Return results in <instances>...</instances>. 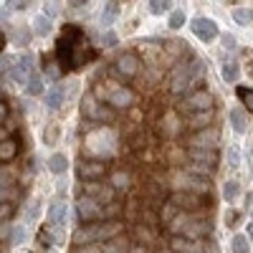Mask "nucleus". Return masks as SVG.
Returning a JSON list of instances; mask_svg holds the SVG:
<instances>
[{
  "label": "nucleus",
  "mask_w": 253,
  "mask_h": 253,
  "mask_svg": "<svg viewBox=\"0 0 253 253\" xmlns=\"http://www.w3.org/2000/svg\"><path fill=\"white\" fill-rule=\"evenodd\" d=\"M86 41H69V38H58L56 43V61L61 71H76L81 66H86V61L94 58V51H89Z\"/></svg>",
  "instance_id": "obj_1"
},
{
  "label": "nucleus",
  "mask_w": 253,
  "mask_h": 253,
  "mask_svg": "<svg viewBox=\"0 0 253 253\" xmlns=\"http://www.w3.org/2000/svg\"><path fill=\"white\" fill-rule=\"evenodd\" d=\"M172 230L180 236H185L187 241H193V238H205V233H210V220H203L198 215H177L172 220Z\"/></svg>",
  "instance_id": "obj_2"
},
{
  "label": "nucleus",
  "mask_w": 253,
  "mask_h": 253,
  "mask_svg": "<svg viewBox=\"0 0 253 253\" xmlns=\"http://www.w3.org/2000/svg\"><path fill=\"white\" fill-rule=\"evenodd\" d=\"M185 112H187V117L200 114V112H213V94L205 91V89L193 91L185 99Z\"/></svg>",
  "instance_id": "obj_3"
},
{
  "label": "nucleus",
  "mask_w": 253,
  "mask_h": 253,
  "mask_svg": "<svg viewBox=\"0 0 253 253\" xmlns=\"http://www.w3.org/2000/svg\"><path fill=\"white\" fill-rule=\"evenodd\" d=\"M76 213H79V220L86 223V225H94L96 220L104 218V210H101V205H99L94 198H79Z\"/></svg>",
  "instance_id": "obj_4"
},
{
  "label": "nucleus",
  "mask_w": 253,
  "mask_h": 253,
  "mask_svg": "<svg viewBox=\"0 0 253 253\" xmlns=\"http://www.w3.org/2000/svg\"><path fill=\"white\" fill-rule=\"evenodd\" d=\"M218 142H220V132L215 129V126L198 129V134L190 139L193 150H208V152H218Z\"/></svg>",
  "instance_id": "obj_5"
},
{
  "label": "nucleus",
  "mask_w": 253,
  "mask_h": 253,
  "mask_svg": "<svg viewBox=\"0 0 253 253\" xmlns=\"http://www.w3.org/2000/svg\"><path fill=\"white\" fill-rule=\"evenodd\" d=\"M175 187L177 190H187V193H210V182L205 177H198L193 172H180L175 177Z\"/></svg>",
  "instance_id": "obj_6"
},
{
  "label": "nucleus",
  "mask_w": 253,
  "mask_h": 253,
  "mask_svg": "<svg viewBox=\"0 0 253 253\" xmlns=\"http://www.w3.org/2000/svg\"><path fill=\"white\" fill-rule=\"evenodd\" d=\"M195 74H198V66L195 63H182L180 69H175V74H172V91L175 94H180V91H185L187 89V84L195 79Z\"/></svg>",
  "instance_id": "obj_7"
},
{
  "label": "nucleus",
  "mask_w": 253,
  "mask_h": 253,
  "mask_svg": "<svg viewBox=\"0 0 253 253\" xmlns=\"http://www.w3.org/2000/svg\"><path fill=\"white\" fill-rule=\"evenodd\" d=\"M190 31H193L200 41H213L218 38V26H215V20H210V18H193V23H190Z\"/></svg>",
  "instance_id": "obj_8"
},
{
  "label": "nucleus",
  "mask_w": 253,
  "mask_h": 253,
  "mask_svg": "<svg viewBox=\"0 0 253 253\" xmlns=\"http://www.w3.org/2000/svg\"><path fill=\"white\" fill-rule=\"evenodd\" d=\"M76 172L81 180H89V182H96L101 180L104 175H107V167H104L101 162H91V160H81L79 167H76Z\"/></svg>",
  "instance_id": "obj_9"
},
{
  "label": "nucleus",
  "mask_w": 253,
  "mask_h": 253,
  "mask_svg": "<svg viewBox=\"0 0 253 253\" xmlns=\"http://www.w3.org/2000/svg\"><path fill=\"white\" fill-rule=\"evenodd\" d=\"M139 56L137 53H122L119 58H117V71L124 76V79H134L137 74H139Z\"/></svg>",
  "instance_id": "obj_10"
},
{
  "label": "nucleus",
  "mask_w": 253,
  "mask_h": 253,
  "mask_svg": "<svg viewBox=\"0 0 253 253\" xmlns=\"http://www.w3.org/2000/svg\"><path fill=\"white\" fill-rule=\"evenodd\" d=\"M89 198H94L99 205H104V203H112L114 200V187L112 185H99V182H91L89 185Z\"/></svg>",
  "instance_id": "obj_11"
},
{
  "label": "nucleus",
  "mask_w": 253,
  "mask_h": 253,
  "mask_svg": "<svg viewBox=\"0 0 253 253\" xmlns=\"http://www.w3.org/2000/svg\"><path fill=\"white\" fill-rule=\"evenodd\" d=\"M20 152V147H18V137H8L0 142V165H5V162H13Z\"/></svg>",
  "instance_id": "obj_12"
},
{
  "label": "nucleus",
  "mask_w": 253,
  "mask_h": 253,
  "mask_svg": "<svg viewBox=\"0 0 253 253\" xmlns=\"http://www.w3.org/2000/svg\"><path fill=\"white\" fill-rule=\"evenodd\" d=\"M132 101H134V94H132V89H126V86H119V89L109 96V104H112L114 109H126Z\"/></svg>",
  "instance_id": "obj_13"
},
{
  "label": "nucleus",
  "mask_w": 253,
  "mask_h": 253,
  "mask_svg": "<svg viewBox=\"0 0 253 253\" xmlns=\"http://www.w3.org/2000/svg\"><path fill=\"white\" fill-rule=\"evenodd\" d=\"M190 160L195 165H203V167H210V170H215L218 165V152H208V150H190Z\"/></svg>",
  "instance_id": "obj_14"
},
{
  "label": "nucleus",
  "mask_w": 253,
  "mask_h": 253,
  "mask_svg": "<svg viewBox=\"0 0 253 253\" xmlns=\"http://www.w3.org/2000/svg\"><path fill=\"white\" fill-rule=\"evenodd\" d=\"M228 119H230V126H233L238 134H243V132L248 129V112H246V109L233 107V109L228 112Z\"/></svg>",
  "instance_id": "obj_15"
},
{
  "label": "nucleus",
  "mask_w": 253,
  "mask_h": 253,
  "mask_svg": "<svg viewBox=\"0 0 253 253\" xmlns=\"http://www.w3.org/2000/svg\"><path fill=\"white\" fill-rule=\"evenodd\" d=\"M15 63H18V66L13 69V76H15V81L26 84V79H28V76L33 74V71H31V63H33V58H31V56L26 53V56H20V58H18Z\"/></svg>",
  "instance_id": "obj_16"
},
{
  "label": "nucleus",
  "mask_w": 253,
  "mask_h": 253,
  "mask_svg": "<svg viewBox=\"0 0 253 253\" xmlns=\"http://www.w3.org/2000/svg\"><path fill=\"white\" fill-rule=\"evenodd\" d=\"M96 236H99V238H107V241H112V238L122 236V223L109 220V223H101V225H96Z\"/></svg>",
  "instance_id": "obj_17"
},
{
  "label": "nucleus",
  "mask_w": 253,
  "mask_h": 253,
  "mask_svg": "<svg viewBox=\"0 0 253 253\" xmlns=\"http://www.w3.org/2000/svg\"><path fill=\"white\" fill-rule=\"evenodd\" d=\"M48 218H51V225H53V228H61L63 223H66V205H63L61 200H56V203L48 208Z\"/></svg>",
  "instance_id": "obj_18"
},
{
  "label": "nucleus",
  "mask_w": 253,
  "mask_h": 253,
  "mask_svg": "<svg viewBox=\"0 0 253 253\" xmlns=\"http://www.w3.org/2000/svg\"><path fill=\"white\" fill-rule=\"evenodd\" d=\"M48 170H51L53 175H63V172L69 170V157L61 155V152L51 155V157H48Z\"/></svg>",
  "instance_id": "obj_19"
},
{
  "label": "nucleus",
  "mask_w": 253,
  "mask_h": 253,
  "mask_svg": "<svg viewBox=\"0 0 253 253\" xmlns=\"http://www.w3.org/2000/svg\"><path fill=\"white\" fill-rule=\"evenodd\" d=\"M94 238H99L96 236V225H84V228H79L76 233H74V243H91Z\"/></svg>",
  "instance_id": "obj_20"
},
{
  "label": "nucleus",
  "mask_w": 253,
  "mask_h": 253,
  "mask_svg": "<svg viewBox=\"0 0 253 253\" xmlns=\"http://www.w3.org/2000/svg\"><path fill=\"white\" fill-rule=\"evenodd\" d=\"M61 101H63V89H61V86H51V89L46 91V107H48L51 112H56V109L61 107Z\"/></svg>",
  "instance_id": "obj_21"
},
{
  "label": "nucleus",
  "mask_w": 253,
  "mask_h": 253,
  "mask_svg": "<svg viewBox=\"0 0 253 253\" xmlns=\"http://www.w3.org/2000/svg\"><path fill=\"white\" fill-rule=\"evenodd\" d=\"M101 253H129V243H126L122 236H117V238L107 241V246H104Z\"/></svg>",
  "instance_id": "obj_22"
},
{
  "label": "nucleus",
  "mask_w": 253,
  "mask_h": 253,
  "mask_svg": "<svg viewBox=\"0 0 253 253\" xmlns=\"http://www.w3.org/2000/svg\"><path fill=\"white\" fill-rule=\"evenodd\" d=\"M51 28H53V26H51V15H46V13L38 15V18L33 20V33H36V36H48Z\"/></svg>",
  "instance_id": "obj_23"
},
{
  "label": "nucleus",
  "mask_w": 253,
  "mask_h": 253,
  "mask_svg": "<svg viewBox=\"0 0 253 253\" xmlns=\"http://www.w3.org/2000/svg\"><path fill=\"white\" fill-rule=\"evenodd\" d=\"M117 15H119V3H107V5H104V10H101V23L109 28L114 20H117Z\"/></svg>",
  "instance_id": "obj_24"
},
{
  "label": "nucleus",
  "mask_w": 253,
  "mask_h": 253,
  "mask_svg": "<svg viewBox=\"0 0 253 253\" xmlns=\"http://www.w3.org/2000/svg\"><path fill=\"white\" fill-rule=\"evenodd\" d=\"M170 251L172 253H193V243H190L185 236H175L170 241Z\"/></svg>",
  "instance_id": "obj_25"
},
{
  "label": "nucleus",
  "mask_w": 253,
  "mask_h": 253,
  "mask_svg": "<svg viewBox=\"0 0 253 253\" xmlns=\"http://www.w3.org/2000/svg\"><path fill=\"white\" fill-rule=\"evenodd\" d=\"M172 203H175V205H190V208H198V205L203 203V198H195L193 193H177V195L172 198Z\"/></svg>",
  "instance_id": "obj_26"
},
{
  "label": "nucleus",
  "mask_w": 253,
  "mask_h": 253,
  "mask_svg": "<svg viewBox=\"0 0 253 253\" xmlns=\"http://www.w3.org/2000/svg\"><path fill=\"white\" fill-rule=\"evenodd\" d=\"M26 91H28L31 96H38L41 91H43V81H41V76H38V74H31V76H28Z\"/></svg>",
  "instance_id": "obj_27"
},
{
  "label": "nucleus",
  "mask_w": 253,
  "mask_h": 253,
  "mask_svg": "<svg viewBox=\"0 0 253 253\" xmlns=\"http://www.w3.org/2000/svg\"><path fill=\"white\" fill-rule=\"evenodd\" d=\"M238 99L246 107V112H253V89L251 86H238Z\"/></svg>",
  "instance_id": "obj_28"
},
{
  "label": "nucleus",
  "mask_w": 253,
  "mask_h": 253,
  "mask_svg": "<svg viewBox=\"0 0 253 253\" xmlns=\"http://www.w3.org/2000/svg\"><path fill=\"white\" fill-rule=\"evenodd\" d=\"M233 18H236V23L248 26L251 20H253V8H236V10H233Z\"/></svg>",
  "instance_id": "obj_29"
},
{
  "label": "nucleus",
  "mask_w": 253,
  "mask_h": 253,
  "mask_svg": "<svg viewBox=\"0 0 253 253\" xmlns=\"http://www.w3.org/2000/svg\"><path fill=\"white\" fill-rule=\"evenodd\" d=\"M238 76H241L238 63H225V66H223V79H225V81L236 84V81H238Z\"/></svg>",
  "instance_id": "obj_30"
},
{
  "label": "nucleus",
  "mask_w": 253,
  "mask_h": 253,
  "mask_svg": "<svg viewBox=\"0 0 253 253\" xmlns=\"http://www.w3.org/2000/svg\"><path fill=\"white\" fill-rule=\"evenodd\" d=\"M238 193H241V190H238V182H236V180H230V182L223 185V198H225L228 203H233V200L238 198Z\"/></svg>",
  "instance_id": "obj_31"
},
{
  "label": "nucleus",
  "mask_w": 253,
  "mask_h": 253,
  "mask_svg": "<svg viewBox=\"0 0 253 253\" xmlns=\"http://www.w3.org/2000/svg\"><path fill=\"white\" fill-rule=\"evenodd\" d=\"M28 38H31V33L23 26H15L13 28V41H15L18 46H28Z\"/></svg>",
  "instance_id": "obj_32"
},
{
  "label": "nucleus",
  "mask_w": 253,
  "mask_h": 253,
  "mask_svg": "<svg viewBox=\"0 0 253 253\" xmlns=\"http://www.w3.org/2000/svg\"><path fill=\"white\" fill-rule=\"evenodd\" d=\"M233 253H248V236H243V233H238V236H233Z\"/></svg>",
  "instance_id": "obj_33"
},
{
  "label": "nucleus",
  "mask_w": 253,
  "mask_h": 253,
  "mask_svg": "<svg viewBox=\"0 0 253 253\" xmlns=\"http://www.w3.org/2000/svg\"><path fill=\"white\" fill-rule=\"evenodd\" d=\"M61 38H69V41H84V31L79 26H63V36Z\"/></svg>",
  "instance_id": "obj_34"
},
{
  "label": "nucleus",
  "mask_w": 253,
  "mask_h": 253,
  "mask_svg": "<svg viewBox=\"0 0 253 253\" xmlns=\"http://www.w3.org/2000/svg\"><path fill=\"white\" fill-rule=\"evenodd\" d=\"M41 215V200H31L28 203V213H26V223H36V218Z\"/></svg>",
  "instance_id": "obj_35"
},
{
  "label": "nucleus",
  "mask_w": 253,
  "mask_h": 253,
  "mask_svg": "<svg viewBox=\"0 0 253 253\" xmlns=\"http://www.w3.org/2000/svg\"><path fill=\"white\" fill-rule=\"evenodd\" d=\"M147 5H150L152 15H162V13H167V8H170V3H165V0H152V3H147Z\"/></svg>",
  "instance_id": "obj_36"
},
{
  "label": "nucleus",
  "mask_w": 253,
  "mask_h": 253,
  "mask_svg": "<svg viewBox=\"0 0 253 253\" xmlns=\"http://www.w3.org/2000/svg\"><path fill=\"white\" fill-rule=\"evenodd\" d=\"M185 26V13L182 10H172L170 13V28H182Z\"/></svg>",
  "instance_id": "obj_37"
},
{
  "label": "nucleus",
  "mask_w": 253,
  "mask_h": 253,
  "mask_svg": "<svg viewBox=\"0 0 253 253\" xmlns=\"http://www.w3.org/2000/svg\"><path fill=\"white\" fill-rule=\"evenodd\" d=\"M43 69H46V74H48V76H53V79H58V76H61L58 61H43Z\"/></svg>",
  "instance_id": "obj_38"
},
{
  "label": "nucleus",
  "mask_w": 253,
  "mask_h": 253,
  "mask_svg": "<svg viewBox=\"0 0 253 253\" xmlns=\"http://www.w3.org/2000/svg\"><path fill=\"white\" fill-rule=\"evenodd\" d=\"M84 112H86L89 117H96V112H99V109H96V101H94V96H91V94H89L86 99H84Z\"/></svg>",
  "instance_id": "obj_39"
},
{
  "label": "nucleus",
  "mask_w": 253,
  "mask_h": 253,
  "mask_svg": "<svg viewBox=\"0 0 253 253\" xmlns=\"http://www.w3.org/2000/svg\"><path fill=\"white\" fill-rule=\"evenodd\" d=\"M13 213H15V208L10 203H0V220H8Z\"/></svg>",
  "instance_id": "obj_40"
},
{
  "label": "nucleus",
  "mask_w": 253,
  "mask_h": 253,
  "mask_svg": "<svg viewBox=\"0 0 253 253\" xmlns=\"http://www.w3.org/2000/svg\"><path fill=\"white\" fill-rule=\"evenodd\" d=\"M193 253H218L215 243H200L198 248H193Z\"/></svg>",
  "instance_id": "obj_41"
},
{
  "label": "nucleus",
  "mask_w": 253,
  "mask_h": 253,
  "mask_svg": "<svg viewBox=\"0 0 253 253\" xmlns=\"http://www.w3.org/2000/svg\"><path fill=\"white\" fill-rule=\"evenodd\" d=\"M122 185H129V177H126L124 172H117L114 180H112V187H122Z\"/></svg>",
  "instance_id": "obj_42"
},
{
  "label": "nucleus",
  "mask_w": 253,
  "mask_h": 253,
  "mask_svg": "<svg viewBox=\"0 0 253 253\" xmlns=\"http://www.w3.org/2000/svg\"><path fill=\"white\" fill-rule=\"evenodd\" d=\"M56 137H58V126L56 124H48V132L43 134V139L46 142H56Z\"/></svg>",
  "instance_id": "obj_43"
},
{
  "label": "nucleus",
  "mask_w": 253,
  "mask_h": 253,
  "mask_svg": "<svg viewBox=\"0 0 253 253\" xmlns=\"http://www.w3.org/2000/svg\"><path fill=\"white\" fill-rule=\"evenodd\" d=\"M223 48H225V51H236V38L225 33V36H223Z\"/></svg>",
  "instance_id": "obj_44"
},
{
  "label": "nucleus",
  "mask_w": 253,
  "mask_h": 253,
  "mask_svg": "<svg viewBox=\"0 0 253 253\" xmlns=\"http://www.w3.org/2000/svg\"><path fill=\"white\" fill-rule=\"evenodd\" d=\"M23 238H26V228H15L13 230V243H20Z\"/></svg>",
  "instance_id": "obj_45"
},
{
  "label": "nucleus",
  "mask_w": 253,
  "mask_h": 253,
  "mask_svg": "<svg viewBox=\"0 0 253 253\" xmlns=\"http://www.w3.org/2000/svg\"><path fill=\"white\" fill-rule=\"evenodd\" d=\"M5 119H8V104L0 101V124H5Z\"/></svg>",
  "instance_id": "obj_46"
},
{
  "label": "nucleus",
  "mask_w": 253,
  "mask_h": 253,
  "mask_svg": "<svg viewBox=\"0 0 253 253\" xmlns=\"http://www.w3.org/2000/svg\"><path fill=\"white\" fill-rule=\"evenodd\" d=\"M104 43H117V36L112 31H107V33H104Z\"/></svg>",
  "instance_id": "obj_47"
},
{
  "label": "nucleus",
  "mask_w": 253,
  "mask_h": 253,
  "mask_svg": "<svg viewBox=\"0 0 253 253\" xmlns=\"http://www.w3.org/2000/svg\"><path fill=\"white\" fill-rule=\"evenodd\" d=\"M230 165H233V167L238 165V152L236 150H230Z\"/></svg>",
  "instance_id": "obj_48"
},
{
  "label": "nucleus",
  "mask_w": 253,
  "mask_h": 253,
  "mask_svg": "<svg viewBox=\"0 0 253 253\" xmlns=\"http://www.w3.org/2000/svg\"><path fill=\"white\" fill-rule=\"evenodd\" d=\"M79 253H99L94 246H86V248H79Z\"/></svg>",
  "instance_id": "obj_49"
},
{
  "label": "nucleus",
  "mask_w": 253,
  "mask_h": 253,
  "mask_svg": "<svg viewBox=\"0 0 253 253\" xmlns=\"http://www.w3.org/2000/svg\"><path fill=\"white\" fill-rule=\"evenodd\" d=\"M3 46H5V36H3V31H0V51H3Z\"/></svg>",
  "instance_id": "obj_50"
},
{
  "label": "nucleus",
  "mask_w": 253,
  "mask_h": 253,
  "mask_svg": "<svg viewBox=\"0 0 253 253\" xmlns=\"http://www.w3.org/2000/svg\"><path fill=\"white\" fill-rule=\"evenodd\" d=\"M248 236H251V238H253V220H251V223H248Z\"/></svg>",
  "instance_id": "obj_51"
},
{
  "label": "nucleus",
  "mask_w": 253,
  "mask_h": 253,
  "mask_svg": "<svg viewBox=\"0 0 253 253\" xmlns=\"http://www.w3.org/2000/svg\"><path fill=\"white\" fill-rule=\"evenodd\" d=\"M155 253H172V251H170V248H157Z\"/></svg>",
  "instance_id": "obj_52"
}]
</instances>
